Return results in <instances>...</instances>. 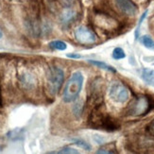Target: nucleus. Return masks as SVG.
I'll return each mask as SVG.
<instances>
[{"label":"nucleus","mask_w":154,"mask_h":154,"mask_svg":"<svg viewBox=\"0 0 154 154\" xmlns=\"http://www.w3.org/2000/svg\"><path fill=\"white\" fill-rule=\"evenodd\" d=\"M83 84V76L80 72L73 73L65 84L63 98L65 102H71L79 97Z\"/></svg>","instance_id":"nucleus-1"},{"label":"nucleus","mask_w":154,"mask_h":154,"mask_svg":"<svg viewBox=\"0 0 154 154\" xmlns=\"http://www.w3.org/2000/svg\"><path fill=\"white\" fill-rule=\"evenodd\" d=\"M64 73L59 67H51L48 75V82L49 90L52 94H57L63 82Z\"/></svg>","instance_id":"nucleus-2"},{"label":"nucleus","mask_w":154,"mask_h":154,"mask_svg":"<svg viewBox=\"0 0 154 154\" xmlns=\"http://www.w3.org/2000/svg\"><path fill=\"white\" fill-rule=\"evenodd\" d=\"M75 37L78 42L82 45H91L96 43L97 35L96 33L92 31L85 26H79L75 29Z\"/></svg>","instance_id":"nucleus-3"},{"label":"nucleus","mask_w":154,"mask_h":154,"mask_svg":"<svg viewBox=\"0 0 154 154\" xmlns=\"http://www.w3.org/2000/svg\"><path fill=\"white\" fill-rule=\"evenodd\" d=\"M109 95L113 101L118 103H124L128 100L130 94L128 89L123 84L116 82L111 86Z\"/></svg>","instance_id":"nucleus-4"},{"label":"nucleus","mask_w":154,"mask_h":154,"mask_svg":"<svg viewBox=\"0 0 154 154\" xmlns=\"http://www.w3.org/2000/svg\"><path fill=\"white\" fill-rule=\"evenodd\" d=\"M151 108L149 105V97L146 98L143 97L138 98L135 101V103L132 105L131 112H132V115H134V116H139V115H142V113L149 112Z\"/></svg>","instance_id":"nucleus-5"},{"label":"nucleus","mask_w":154,"mask_h":154,"mask_svg":"<svg viewBox=\"0 0 154 154\" xmlns=\"http://www.w3.org/2000/svg\"><path fill=\"white\" fill-rule=\"evenodd\" d=\"M115 3L116 6L117 7V9L120 11H122L124 14L132 16L137 11L136 6L131 0H115Z\"/></svg>","instance_id":"nucleus-6"},{"label":"nucleus","mask_w":154,"mask_h":154,"mask_svg":"<svg viewBox=\"0 0 154 154\" xmlns=\"http://www.w3.org/2000/svg\"><path fill=\"white\" fill-rule=\"evenodd\" d=\"M140 76H141L142 79L146 83L154 86V70L153 69L144 68V69L141 70Z\"/></svg>","instance_id":"nucleus-7"},{"label":"nucleus","mask_w":154,"mask_h":154,"mask_svg":"<svg viewBox=\"0 0 154 154\" xmlns=\"http://www.w3.org/2000/svg\"><path fill=\"white\" fill-rule=\"evenodd\" d=\"M75 17H76V12L74 11L72 9H65L61 15V20L63 24H68L72 20H74Z\"/></svg>","instance_id":"nucleus-8"},{"label":"nucleus","mask_w":154,"mask_h":154,"mask_svg":"<svg viewBox=\"0 0 154 154\" xmlns=\"http://www.w3.org/2000/svg\"><path fill=\"white\" fill-rule=\"evenodd\" d=\"M49 48H51L52 49H55V50H61L63 51L67 48V45H66L64 42L63 41H60V40H56V41H52L48 44Z\"/></svg>","instance_id":"nucleus-9"},{"label":"nucleus","mask_w":154,"mask_h":154,"mask_svg":"<svg viewBox=\"0 0 154 154\" xmlns=\"http://www.w3.org/2000/svg\"><path fill=\"white\" fill-rule=\"evenodd\" d=\"M88 63H90L91 64L97 66V67H99L101 69H104V70H108V71H112V72H116V69L112 68V66L106 64L105 63L103 62H99V61H95V60H88Z\"/></svg>","instance_id":"nucleus-10"},{"label":"nucleus","mask_w":154,"mask_h":154,"mask_svg":"<svg viewBox=\"0 0 154 154\" xmlns=\"http://www.w3.org/2000/svg\"><path fill=\"white\" fill-rule=\"evenodd\" d=\"M141 42L144 45V46H146V48L149 49H154V40L149 36V35H144L141 38Z\"/></svg>","instance_id":"nucleus-11"},{"label":"nucleus","mask_w":154,"mask_h":154,"mask_svg":"<svg viewBox=\"0 0 154 154\" xmlns=\"http://www.w3.org/2000/svg\"><path fill=\"white\" fill-rule=\"evenodd\" d=\"M112 57L115 60H121V59L126 58V54H125L124 50L121 48H116L112 51Z\"/></svg>","instance_id":"nucleus-12"},{"label":"nucleus","mask_w":154,"mask_h":154,"mask_svg":"<svg viewBox=\"0 0 154 154\" xmlns=\"http://www.w3.org/2000/svg\"><path fill=\"white\" fill-rule=\"evenodd\" d=\"M148 12H149V11L148 10H146L143 13H142V15H141V17H140V19H139V22H138V26H137V28H136V30H135V40H137L138 39V37H139V31H140V26H141V25H142V23H143V21L145 20V18L146 17V14H148Z\"/></svg>","instance_id":"nucleus-13"},{"label":"nucleus","mask_w":154,"mask_h":154,"mask_svg":"<svg viewBox=\"0 0 154 154\" xmlns=\"http://www.w3.org/2000/svg\"><path fill=\"white\" fill-rule=\"evenodd\" d=\"M50 153H58V154H63V153H69V154H73V153H79V151L77 149H74L72 148H69V146H66V148L62 149L61 150L56 151V152H50Z\"/></svg>","instance_id":"nucleus-14"},{"label":"nucleus","mask_w":154,"mask_h":154,"mask_svg":"<svg viewBox=\"0 0 154 154\" xmlns=\"http://www.w3.org/2000/svg\"><path fill=\"white\" fill-rule=\"evenodd\" d=\"M75 144L84 149H87V150L91 149V146L88 143H86L85 141H82V140H77V141H75Z\"/></svg>","instance_id":"nucleus-15"},{"label":"nucleus","mask_w":154,"mask_h":154,"mask_svg":"<svg viewBox=\"0 0 154 154\" xmlns=\"http://www.w3.org/2000/svg\"><path fill=\"white\" fill-rule=\"evenodd\" d=\"M82 104V102H77L76 104H75V106H74V113H75V116H77V117H79L80 115H82V106L80 107L79 108V105Z\"/></svg>","instance_id":"nucleus-16"},{"label":"nucleus","mask_w":154,"mask_h":154,"mask_svg":"<svg viewBox=\"0 0 154 154\" xmlns=\"http://www.w3.org/2000/svg\"><path fill=\"white\" fill-rule=\"evenodd\" d=\"M66 56H67L68 58H70V59H80V58H82V55L76 54V53H72V54H67Z\"/></svg>","instance_id":"nucleus-17"},{"label":"nucleus","mask_w":154,"mask_h":154,"mask_svg":"<svg viewBox=\"0 0 154 154\" xmlns=\"http://www.w3.org/2000/svg\"><path fill=\"white\" fill-rule=\"evenodd\" d=\"M148 128H149V132L151 133V134H153V135H154V120H153V121L149 125Z\"/></svg>","instance_id":"nucleus-18"},{"label":"nucleus","mask_w":154,"mask_h":154,"mask_svg":"<svg viewBox=\"0 0 154 154\" xmlns=\"http://www.w3.org/2000/svg\"><path fill=\"white\" fill-rule=\"evenodd\" d=\"M2 106V96H1V89H0V107Z\"/></svg>","instance_id":"nucleus-19"},{"label":"nucleus","mask_w":154,"mask_h":154,"mask_svg":"<svg viewBox=\"0 0 154 154\" xmlns=\"http://www.w3.org/2000/svg\"><path fill=\"white\" fill-rule=\"evenodd\" d=\"M3 37V32H2V30L0 29V39H1Z\"/></svg>","instance_id":"nucleus-20"},{"label":"nucleus","mask_w":154,"mask_h":154,"mask_svg":"<svg viewBox=\"0 0 154 154\" xmlns=\"http://www.w3.org/2000/svg\"><path fill=\"white\" fill-rule=\"evenodd\" d=\"M65 1L70 4V3H72V2H73V0H65Z\"/></svg>","instance_id":"nucleus-21"}]
</instances>
